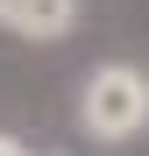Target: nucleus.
Segmentation results:
<instances>
[{"instance_id": "3", "label": "nucleus", "mask_w": 149, "mask_h": 156, "mask_svg": "<svg viewBox=\"0 0 149 156\" xmlns=\"http://www.w3.org/2000/svg\"><path fill=\"white\" fill-rule=\"evenodd\" d=\"M0 156H43V149H36V142H21L14 128H0Z\"/></svg>"}, {"instance_id": "2", "label": "nucleus", "mask_w": 149, "mask_h": 156, "mask_svg": "<svg viewBox=\"0 0 149 156\" xmlns=\"http://www.w3.org/2000/svg\"><path fill=\"white\" fill-rule=\"evenodd\" d=\"M85 21V0H0V36L14 43H71Z\"/></svg>"}, {"instance_id": "4", "label": "nucleus", "mask_w": 149, "mask_h": 156, "mask_svg": "<svg viewBox=\"0 0 149 156\" xmlns=\"http://www.w3.org/2000/svg\"><path fill=\"white\" fill-rule=\"evenodd\" d=\"M43 156H57V149H43Z\"/></svg>"}, {"instance_id": "1", "label": "nucleus", "mask_w": 149, "mask_h": 156, "mask_svg": "<svg viewBox=\"0 0 149 156\" xmlns=\"http://www.w3.org/2000/svg\"><path fill=\"white\" fill-rule=\"evenodd\" d=\"M71 121H78V135L99 142V149H128L149 135V71L128 64V57H107L92 64L78 78V107H71Z\"/></svg>"}]
</instances>
